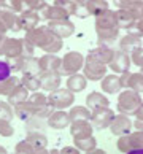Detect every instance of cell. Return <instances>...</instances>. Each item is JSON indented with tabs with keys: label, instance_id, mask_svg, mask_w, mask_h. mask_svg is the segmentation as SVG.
Returning <instances> with one entry per match:
<instances>
[{
	"label": "cell",
	"instance_id": "1",
	"mask_svg": "<svg viewBox=\"0 0 143 154\" xmlns=\"http://www.w3.org/2000/svg\"><path fill=\"white\" fill-rule=\"evenodd\" d=\"M95 32L99 37V45H107L111 46L114 40H118L119 35V26L116 21V14L114 11L108 10L105 13L95 18Z\"/></svg>",
	"mask_w": 143,
	"mask_h": 154
},
{
	"label": "cell",
	"instance_id": "2",
	"mask_svg": "<svg viewBox=\"0 0 143 154\" xmlns=\"http://www.w3.org/2000/svg\"><path fill=\"white\" fill-rule=\"evenodd\" d=\"M143 103V99L140 94L134 92L132 89H124L123 92H119L118 95V111L121 115H135V111L140 108V105Z\"/></svg>",
	"mask_w": 143,
	"mask_h": 154
},
{
	"label": "cell",
	"instance_id": "3",
	"mask_svg": "<svg viewBox=\"0 0 143 154\" xmlns=\"http://www.w3.org/2000/svg\"><path fill=\"white\" fill-rule=\"evenodd\" d=\"M27 38L30 40L32 43H38L43 49L49 51V53H56V51H59V49L62 48L61 38L56 37L53 32L46 30L45 27H43V29L35 30V32H30Z\"/></svg>",
	"mask_w": 143,
	"mask_h": 154
},
{
	"label": "cell",
	"instance_id": "4",
	"mask_svg": "<svg viewBox=\"0 0 143 154\" xmlns=\"http://www.w3.org/2000/svg\"><path fill=\"white\" fill-rule=\"evenodd\" d=\"M116 146L124 154H127L134 149H143V132L135 130V132H130L129 135L119 137L116 141Z\"/></svg>",
	"mask_w": 143,
	"mask_h": 154
},
{
	"label": "cell",
	"instance_id": "5",
	"mask_svg": "<svg viewBox=\"0 0 143 154\" xmlns=\"http://www.w3.org/2000/svg\"><path fill=\"white\" fill-rule=\"evenodd\" d=\"M84 76L86 79H91V81H97V79H104L107 76V65L102 64V62L95 60L94 57H91L88 54L84 62Z\"/></svg>",
	"mask_w": 143,
	"mask_h": 154
},
{
	"label": "cell",
	"instance_id": "6",
	"mask_svg": "<svg viewBox=\"0 0 143 154\" xmlns=\"http://www.w3.org/2000/svg\"><path fill=\"white\" fill-rule=\"evenodd\" d=\"M114 111L111 108H102V110H95L92 111V115H91V124H92V127L97 129V130H104L107 127H110L113 119H114Z\"/></svg>",
	"mask_w": 143,
	"mask_h": 154
},
{
	"label": "cell",
	"instance_id": "7",
	"mask_svg": "<svg viewBox=\"0 0 143 154\" xmlns=\"http://www.w3.org/2000/svg\"><path fill=\"white\" fill-rule=\"evenodd\" d=\"M84 56L79 53H68L65 54L64 60H62V73L65 75H76L79 68L84 67Z\"/></svg>",
	"mask_w": 143,
	"mask_h": 154
},
{
	"label": "cell",
	"instance_id": "8",
	"mask_svg": "<svg viewBox=\"0 0 143 154\" xmlns=\"http://www.w3.org/2000/svg\"><path fill=\"white\" fill-rule=\"evenodd\" d=\"M132 127H134V122L129 119V116L121 115V113H119V115H116V116H114V119H113V122L110 125V132L119 138V137L129 135L130 130H132Z\"/></svg>",
	"mask_w": 143,
	"mask_h": 154
},
{
	"label": "cell",
	"instance_id": "9",
	"mask_svg": "<svg viewBox=\"0 0 143 154\" xmlns=\"http://www.w3.org/2000/svg\"><path fill=\"white\" fill-rule=\"evenodd\" d=\"M73 102H75V95H73V92H70L68 89L54 91V92L49 95V105L56 106V108H67V106L73 105Z\"/></svg>",
	"mask_w": 143,
	"mask_h": 154
},
{
	"label": "cell",
	"instance_id": "10",
	"mask_svg": "<svg viewBox=\"0 0 143 154\" xmlns=\"http://www.w3.org/2000/svg\"><path fill=\"white\" fill-rule=\"evenodd\" d=\"M92 124L89 121H72L70 125V134L75 140H83L88 137H92Z\"/></svg>",
	"mask_w": 143,
	"mask_h": 154
},
{
	"label": "cell",
	"instance_id": "11",
	"mask_svg": "<svg viewBox=\"0 0 143 154\" xmlns=\"http://www.w3.org/2000/svg\"><path fill=\"white\" fill-rule=\"evenodd\" d=\"M130 56L129 54H126L123 53V51H116L114 53V57L111 60V64H110V68L114 72V75H123V73L126 72H129V67H130Z\"/></svg>",
	"mask_w": 143,
	"mask_h": 154
},
{
	"label": "cell",
	"instance_id": "12",
	"mask_svg": "<svg viewBox=\"0 0 143 154\" xmlns=\"http://www.w3.org/2000/svg\"><path fill=\"white\" fill-rule=\"evenodd\" d=\"M114 53H116V51H114L111 46H107V45H99L95 49H91L89 51V56H91V57H94L95 60L102 62V64L110 65L113 57H114Z\"/></svg>",
	"mask_w": 143,
	"mask_h": 154
},
{
	"label": "cell",
	"instance_id": "13",
	"mask_svg": "<svg viewBox=\"0 0 143 154\" xmlns=\"http://www.w3.org/2000/svg\"><path fill=\"white\" fill-rule=\"evenodd\" d=\"M86 105H88L91 111H95V110H102V108H110V100L102 92H91L86 97Z\"/></svg>",
	"mask_w": 143,
	"mask_h": 154
},
{
	"label": "cell",
	"instance_id": "14",
	"mask_svg": "<svg viewBox=\"0 0 143 154\" xmlns=\"http://www.w3.org/2000/svg\"><path fill=\"white\" fill-rule=\"evenodd\" d=\"M100 86H102V91H104L105 94H119L121 92V79H119L118 75H114V73H111V75H107L104 79L100 81Z\"/></svg>",
	"mask_w": 143,
	"mask_h": 154
},
{
	"label": "cell",
	"instance_id": "15",
	"mask_svg": "<svg viewBox=\"0 0 143 154\" xmlns=\"http://www.w3.org/2000/svg\"><path fill=\"white\" fill-rule=\"evenodd\" d=\"M116 7H118V10L129 11L137 19H141V16H143V2L141 0H121V2H116Z\"/></svg>",
	"mask_w": 143,
	"mask_h": 154
},
{
	"label": "cell",
	"instance_id": "16",
	"mask_svg": "<svg viewBox=\"0 0 143 154\" xmlns=\"http://www.w3.org/2000/svg\"><path fill=\"white\" fill-rule=\"evenodd\" d=\"M118 43H119V51H123V53H126V54H130L134 49L141 48V45H143L141 38L129 35V33H127V35H124Z\"/></svg>",
	"mask_w": 143,
	"mask_h": 154
},
{
	"label": "cell",
	"instance_id": "17",
	"mask_svg": "<svg viewBox=\"0 0 143 154\" xmlns=\"http://www.w3.org/2000/svg\"><path fill=\"white\" fill-rule=\"evenodd\" d=\"M70 115L68 113H65V111H56V113H53V115L49 116V119H48V124L51 125L53 129H64V127H67L68 124H70Z\"/></svg>",
	"mask_w": 143,
	"mask_h": 154
},
{
	"label": "cell",
	"instance_id": "18",
	"mask_svg": "<svg viewBox=\"0 0 143 154\" xmlns=\"http://www.w3.org/2000/svg\"><path fill=\"white\" fill-rule=\"evenodd\" d=\"M114 14H116V21H118L119 29L127 30V29H130V27L135 24V21H138L134 14H130L129 11H124V10H116Z\"/></svg>",
	"mask_w": 143,
	"mask_h": 154
},
{
	"label": "cell",
	"instance_id": "19",
	"mask_svg": "<svg viewBox=\"0 0 143 154\" xmlns=\"http://www.w3.org/2000/svg\"><path fill=\"white\" fill-rule=\"evenodd\" d=\"M88 86V79H86L84 75H72L67 79V88L70 92H81V91L86 89Z\"/></svg>",
	"mask_w": 143,
	"mask_h": 154
},
{
	"label": "cell",
	"instance_id": "20",
	"mask_svg": "<svg viewBox=\"0 0 143 154\" xmlns=\"http://www.w3.org/2000/svg\"><path fill=\"white\" fill-rule=\"evenodd\" d=\"M49 29H53V32H56L61 37H68L73 33V24L67 19L65 21H53Z\"/></svg>",
	"mask_w": 143,
	"mask_h": 154
},
{
	"label": "cell",
	"instance_id": "21",
	"mask_svg": "<svg viewBox=\"0 0 143 154\" xmlns=\"http://www.w3.org/2000/svg\"><path fill=\"white\" fill-rule=\"evenodd\" d=\"M86 10H88L89 14H94L97 18V16L110 10V7H108L107 0H91V2H86Z\"/></svg>",
	"mask_w": 143,
	"mask_h": 154
},
{
	"label": "cell",
	"instance_id": "22",
	"mask_svg": "<svg viewBox=\"0 0 143 154\" xmlns=\"http://www.w3.org/2000/svg\"><path fill=\"white\" fill-rule=\"evenodd\" d=\"M68 115H70L72 121H91L92 111L88 106H73Z\"/></svg>",
	"mask_w": 143,
	"mask_h": 154
},
{
	"label": "cell",
	"instance_id": "23",
	"mask_svg": "<svg viewBox=\"0 0 143 154\" xmlns=\"http://www.w3.org/2000/svg\"><path fill=\"white\" fill-rule=\"evenodd\" d=\"M27 143H30L33 149H45V146H46V137L38 134V132H30L27 135Z\"/></svg>",
	"mask_w": 143,
	"mask_h": 154
},
{
	"label": "cell",
	"instance_id": "24",
	"mask_svg": "<svg viewBox=\"0 0 143 154\" xmlns=\"http://www.w3.org/2000/svg\"><path fill=\"white\" fill-rule=\"evenodd\" d=\"M127 89H132L137 94H143V73H130Z\"/></svg>",
	"mask_w": 143,
	"mask_h": 154
},
{
	"label": "cell",
	"instance_id": "25",
	"mask_svg": "<svg viewBox=\"0 0 143 154\" xmlns=\"http://www.w3.org/2000/svg\"><path fill=\"white\" fill-rule=\"evenodd\" d=\"M75 148H78L79 151H84L88 154L97 148V140L94 137H88V138H83V140H75Z\"/></svg>",
	"mask_w": 143,
	"mask_h": 154
},
{
	"label": "cell",
	"instance_id": "26",
	"mask_svg": "<svg viewBox=\"0 0 143 154\" xmlns=\"http://www.w3.org/2000/svg\"><path fill=\"white\" fill-rule=\"evenodd\" d=\"M26 99H27V89L26 88H21V86H16L13 89V92L10 94V102L13 105H19Z\"/></svg>",
	"mask_w": 143,
	"mask_h": 154
},
{
	"label": "cell",
	"instance_id": "27",
	"mask_svg": "<svg viewBox=\"0 0 143 154\" xmlns=\"http://www.w3.org/2000/svg\"><path fill=\"white\" fill-rule=\"evenodd\" d=\"M33 113H35V108H33L32 105V102L30 103H19V105H16V115H18L21 119H27V118H30Z\"/></svg>",
	"mask_w": 143,
	"mask_h": 154
},
{
	"label": "cell",
	"instance_id": "28",
	"mask_svg": "<svg viewBox=\"0 0 143 154\" xmlns=\"http://www.w3.org/2000/svg\"><path fill=\"white\" fill-rule=\"evenodd\" d=\"M59 84H61L59 75L49 73V75H46V79H45V83H43V88L46 91H56L57 88H59Z\"/></svg>",
	"mask_w": 143,
	"mask_h": 154
},
{
	"label": "cell",
	"instance_id": "29",
	"mask_svg": "<svg viewBox=\"0 0 143 154\" xmlns=\"http://www.w3.org/2000/svg\"><path fill=\"white\" fill-rule=\"evenodd\" d=\"M45 14H46L48 18H51V19H56V21H65L68 13L65 10L59 8V7H53V8L46 10V13H45Z\"/></svg>",
	"mask_w": 143,
	"mask_h": 154
},
{
	"label": "cell",
	"instance_id": "30",
	"mask_svg": "<svg viewBox=\"0 0 143 154\" xmlns=\"http://www.w3.org/2000/svg\"><path fill=\"white\" fill-rule=\"evenodd\" d=\"M21 49H22V45L19 40H8V43L5 45V53L8 56H18L21 54Z\"/></svg>",
	"mask_w": 143,
	"mask_h": 154
},
{
	"label": "cell",
	"instance_id": "31",
	"mask_svg": "<svg viewBox=\"0 0 143 154\" xmlns=\"http://www.w3.org/2000/svg\"><path fill=\"white\" fill-rule=\"evenodd\" d=\"M37 14L33 13H26L24 16H22V19H19V27H26V29H30V27L33 24H37Z\"/></svg>",
	"mask_w": 143,
	"mask_h": 154
},
{
	"label": "cell",
	"instance_id": "32",
	"mask_svg": "<svg viewBox=\"0 0 143 154\" xmlns=\"http://www.w3.org/2000/svg\"><path fill=\"white\" fill-rule=\"evenodd\" d=\"M129 56H130V62H132V64H135L137 67H140V68L143 67V46L134 49Z\"/></svg>",
	"mask_w": 143,
	"mask_h": 154
},
{
	"label": "cell",
	"instance_id": "33",
	"mask_svg": "<svg viewBox=\"0 0 143 154\" xmlns=\"http://www.w3.org/2000/svg\"><path fill=\"white\" fill-rule=\"evenodd\" d=\"M10 75H11V65L5 60H0V83L10 79Z\"/></svg>",
	"mask_w": 143,
	"mask_h": 154
},
{
	"label": "cell",
	"instance_id": "34",
	"mask_svg": "<svg viewBox=\"0 0 143 154\" xmlns=\"http://www.w3.org/2000/svg\"><path fill=\"white\" fill-rule=\"evenodd\" d=\"M16 88V78H10L7 81L0 83V94H11Z\"/></svg>",
	"mask_w": 143,
	"mask_h": 154
},
{
	"label": "cell",
	"instance_id": "35",
	"mask_svg": "<svg viewBox=\"0 0 143 154\" xmlns=\"http://www.w3.org/2000/svg\"><path fill=\"white\" fill-rule=\"evenodd\" d=\"M127 33L129 35H134V37H138V38H143V19L135 21V24L130 29H127Z\"/></svg>",
	"mask_w": 143,
	"mask_h": 154
},
{
	"label": "cell",
	"instance_id": "36",
	"mask_svg": "<svg viewBox=\"0 0 143 154\" xmlns=\"http://www.w3.org/2000/svg\"><path fill=\"white\" fill-rule=\"evenodd\" d=\"M33 151V148L30 143H27V141H21V143L16 145V154H32Z\"/></svg>",
	"mask_w": 143,
	"mask_h": 154
},
{
	"label": "cell",
	"instance_id": "37",
	"mask_svg": "<svg viewBox=\"0 0 143 154\" xmlns=\"http://www.w3.org/2000/svg\"><path fill=\"white\" fill-rule=\"evenodd\" d=\"M13 118V111H11L10 105L0 102V119H5V121H10Z\"/></svg>",
	"mask_w": 143,
	"mask_h": 154
},
{
	"label": "cell",
	"instance_id": "38",
	"mask_svg": "<svg viewBox=\"0 0 143 154\" xmlns=\"http://www.w3.org/2000/svg\"><path fill=\"white\" fill-rule=\"evenodd\" d=\"M0 135H3V137L13 135V127H11L8 124V121H5V119H0Z\"/></svg>",
	"mask_w": 143,
	"mask_h": 154
},
{
	"label": "cell",
	"instance_id": "39",
	"mask_svg": "<svg viewBox=\"0 0 143 154\" xmlns=\"http://www.w3.org/2000/svg\"><path fill=\"white\" fill-rule=\"evenodd\" d=\"M24 84H26V89L35 91V89H38V86H40V81H38V79H35L33 76H26V78H24Z\"/></svg>",
	"mask_w": 143,
	"mask_h": 154
},
{
	"label": "cell",
	"instance_id": "40",
	"mask_svg": "<svg viewBox=\"0 0 143 154\" xmlns=\"http://www.w3.org/2000/svg\"><path fill=\"white\" fill-rule=\"evenodd\" d=\"M59 64L61 62L57 60L56 57H53V56H51V57H43L42 59V65L46 68V67H51V68H56V67H59Z\"/></svg>",
	"mask_w": 143,
	"mask_h": 154
},
{
	"label": "cell",
	"instance_id": "41",
	"mask_svg": "<svg viewBox=\"0 0 143 154\" xmlns=\"http://www.w3.org/2000/svg\"><path fill=\"white\" fill-rule=\"evenodd\" d=\"M129 76H130V72H126V73H123V75L119 76V79H121V88L127 89V84H129Z\"/></svg>",
	"mask_w": 143,
	"mask_h": 154
},
{
	"label": "cell",
	"instance_id": "42",
	"mask_svg": "<svg viewBox=\"0 0 143 154\" xmlns=\"http://www.w3.org/2000/svg\"><path fill=\"white\" fill-rule=\"evenodd\" d=\"M61 154H79L78 148H73V146H65L61 149Z\"/></svg>",
	"mask_w": 143,
	"mask_h": 154
},
{
	"label": "cell",
	"instance_id": "43",
	"mask_svg": "<svg viewBox=\"0 0 143 154\" xmlns=\"http://www.w3.org/2000/svg\"><path fill=\"white\" fill-rule=\"evenodd\" d=\"M135 118H137V119H140V121H143V103L140 105L138 110L135 111Z\"/></svg>",
	"mask_w": 143,
	"mask_h": 154
},
{
	"label": "cell",
	"instance_id": "44",
	"mask_svg": "<svg viewBox=\"0 0 143 154\" xmlns=\"http://www.w3.org/2000/svg\"><path fill=\"white\" fill-rule=\"evenodd\" d=\"M134 127H135L137 130H140V132H143V121H140V119H135Z\"/></svg>",
	"mask_w": 143,
	"mask_h": 154
},
{
	"label": "cell",
	"instance_id": "45",
	"mask_svg": "<svg viewBox=\"0 0 143 154\" xmlns=\"http://www.w3.org/2000/svg\"><path fill=\"white\" fill-rule=\"evenodd\" d=\"M88 154H107V151H104V149H99V148H95V149H92V151L88 152Z\"/></svg>",
	"mask_w": 143,
	"mask_h": 154
},
{
	"label": "cell",
	"instance_id": "46",
	"mask_svg": "<svg viewBox=\"0 0 143 154\" xmlns=\"http://www.w3.org/2000/svg\"><path fill=\"white\" fill-rule=\"evenodd\" d=\"M32 154H49V152H46V149H35Z\"/></svg>",
	"mask_w": 143,
	"mask_h": 154
},
{
	"label": "cell",
	"instance_id": "47",
	"mask_svg": "<svg viewBox=\"0 0 143 154\" xmlns=\"http://www.w3.org/2000/svg\"><path fill=\"white\" fill-rule=\"evenodd\" d=\"M127 154H143V149H134V151H130Z\"/></svg>",
	"mask_w": 143,
	"mask_h": 154
},
{
	"label": "cell",
	"instance_id": "48",
	"mask_svg": "<svg viewBox=\"0 0 143 154\" xmlns=\"http://www.w3.org/2000/svg\"><path fill=\"white\" fill-rule=\"evenodd\" d=\"M49 154H61V151H57V149H53V151H51Z\"/></svg>",
	"mask_w": 143,
	"mask_h": 154
},
{
	"label": "cell",
	"instance_id": "49",
	"mask_svg": "<svg viewBox=\"0 0 143 154\" xmlns=\"http://www.w3.org/2000/svg\"><path fill=\"white\" fill-rule=\"evenodd\" d=\"M0 154H7V151H5V149H3L2 146H0Z\"/></svg>",
	"mask_w": 143,
	"mask_h": 154
},
{
	"label": "cell",
	"instance_id": "50",
	"mask_svg": "<svg viewBox=\"0 0 143 154\" xmlns=\"http://www.w3.org/2000/svg\"><path fill=\"white\" fill-rule=\"evenodd\" d=\"M140 73H143V67H141V68H140Z\"/></svg>",
	"mask_w": 143,
	"mask_h": 154
},
{
	"label": "cell",
	"instance_id": "51",
	"mask_svg": "<svg viewBox=\"0 0 143 154\" xmlns=\"http://www.w3.org/2000/svg\"><path fill=\"white\" fill-rule=\"evenodd\" d=\"M141 19H143V16H141Z\"/></svg>",
	"mask_w": 143,
	"mask_h": 154
}]
</instances>
